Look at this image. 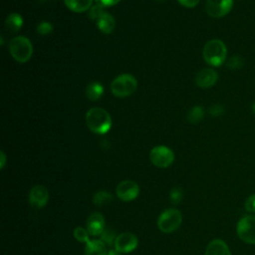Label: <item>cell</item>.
Listing matches in <instances>:
<instances>
[{
	"label": "cell",
	"mask_w": 255,
	"mask_h": 255,
	"mask_svg": "<svg viewBox=\"0 0 255 255\" xmlns=\"http://www.w3.org/2000/svg\"><path fill=\"white\" fill-rule=\"evenodd\" d=\"M86 124L93 132L104 134L112 128V119L106 110L92 108L86 114Z\"/></svg>",
	"instance_id": "obj_1"
},
{
	"label": "cell",
	"mask_w": 255,
	"mask_h": 255,
	"mask_svg": "<svg viewBox=\"0 0 255 255\" xmlns=\"http://www.w3.org/2000/svg\"><path fill=\"white\" fill-rule=\"evenodd\" d=\"M204 61L213 67H218L222 65L227 56V49L225 44L218 39H213L208 41L202 51Z\"/></svg>",
	"instance_id": "obj_2"
},
{
	"label": "cell",
	"mask_w": 255,
	"mask_h": 255,
	"mask_svg": "<svg viewBox=\"0 0 255 255\" xmlns=\"http://www.w3.org/2000/svg\"><path fill=\"white\" fill-rule=\"evenodd\" d=\"M11 56L19 63H26L33 54V46L30 40L24 36H16L9 42Z\"/></svg>",
	"instance_id": "obj_3"
},
{
	"label": "cell",
	"mask_w": 255,
	"mask_h": 255,
	"mask_svg": "<svg viewBox=\"0 0 255 255\" xmlns=\"http://www.w3.org/2000/svg\"><path fill=\"white\" fill-rule=\"evenodd\" d=\"M137 82L130 74H123L117 77L111 84L112 93L118 98H125L133 94L136 90Z\"/></svg>",
	"instance_id": "obj_4"
},
{
	"label": "cell",
	"mask_w": 255,
	"mask_h": 255,
	"mask_svg": "<svg viewBox=\"0 0 255 255\" xmlns=\"http://www.w3.org/2000/svg\"><path fill=\"white\" fill-rule=\"evenodd\" d=\"M181 221L182 215L180 211L175 208H169L159 215L157 227L163 233H171L180 226Z\"/></svg>",
	"instance_id": "obj_5"
},
{
	"label": "cell",
	"mask_w": 255,
	"mask_h": 255,
	"mask_svg": "<svg viewBox=\"0 0 255 255\" xmlns=\"http://www.w3.org/2000/svg\"><path fill=\"white\" fill-rule=\"evenodd\" d=\"M238 237L248 244H255V215H245L237 223Z\"/></svg>",
	"instance_id": "obj_6"
},
{
	"label": "cell",
	"mask_w": 255,
	"mask_h": 255,
	"mask_svg": "<svg viewBox=\"0 0 255 255\" xmlns=\"http://www.w3.org/2000/svg\"><path fill=\"white\" fill-rule=\"evenodd\" d=\"M149 159L157 167H168L174 160L173 151L164 145L154 146L149 152Z\"/></svg>",
	"instance_id": "obj_7"
},
{
	"label": "cell",
	"mask_w": 255,
	"mask_h": 255,
	"mask_svg": "<svg viewBox=\"0 0 255 255\" xmlns=\"http://www.w3.org/2000/svg\"><path fill=\"white\" fill-rule=\"evenodd\" d=\"M233 7V0H207L206 12L213 18H220L227 15Z\"/></svg>",
	"instance_id": "obj_8"
},
{
	"label": "cell",
	"mask_w": 255,
	"mask_h": 255,
	"mask_svg": "<svg viewBox=\"0 0 255 255\" xmlns=\"http://www.w3.org/2000/svg\"><path fill=\"white\" fill-rule=\"evenodd\" d=\"M116 192L121 200L128 202L137 197L139 193V187L137 183L132 180H124L118 184Z\"/></svg>",
	"instance_id": "obj_9"
},
{
	"label": "cell",
	"mask_w": 255,
	"mask_h": 255,
	"mask_svg": "<svg viewBox=\"0 0 255 255\" xmlns=\"http://www.w3.org/2000/svg\"><path fill=\"white\" fill-rule=\"evenodd\" d=\"M137 237L130 232H124L117 236L115 248L120 253H129L137 247Z\"/></svg>",
	"instance_id": "obj_10"
},
{
	"label": "cell",
	"mask_w": 255,
	"mask_h": 255,
	"mask_svg": "<svg viewBox=\"0 0 255 255\" xmlns=\"http://www.w3.org/2000/svg\"><path fill=\"white\" fill-rule=\"evenodd\" d=\"M49 200L48 189L43 185H35L29 192V203L34 208L44 207Z\"/></svg>",
	"instance_id": "obj_11"
},
{
	"label": "cell",
	"mask_w": 255,
	"mask_h": 255,
	"mask_svg": "<svg viewBox=\"0 0 255 255\" xmlns=\"http://www.w3.org/2000/svg\"><path fill=\"white\" fill-rule=\"evenodd\" d=\"M87 230L90 235L98 236L105 230V219L100 212L92 213L87 219Z\"/></svg>",
	"instance_id": "obj_12"
},
{
	"label": "cell",
	"mask_w": 255,
	"mask_h": 255,
	"mask_svg": "<svg viewBox=\"0 0 255 255\" xmlns=\"http://www.w3.org/2000/svg\"><path fill=\"white\" fill-rule=\"evenodd\" d=\"M218 79V74L215 70L207 68L199 71L195 77L196 85L200 88L212 87Z\"/></svg>",
	"instance_id": "obj_13"
},
{
	"label": "cell",
	"mask_w": 255,
	"mask_h": 255,
	"mask_svg": "<svg viewBox=\"0 0 255 255\" xmlns=\"http://www.w3.org/2000/svg\"><path fill=\"white\" fill-rule=\"evenodd\" d=\"M205 255H231V252L223 240L214 239L207 245Z\"/></svg>",
	"instance_id": "obj_14"
},
{
	"label": "cell",
	"mask_w": 255,
	"mask_h": 255,
	"mask_svg": "<svg viewBox=\"0 0 255 255\" xmlns=\"http://www.w3.org/2000/svg\"><path fill=\"white\" fill-rule=\"evenodd\" d=\"M85 255H108L105 242L99 239L90 240L86 243Z\"/></svg>",
	"instance_id": "obj_15"
},
{
	"label": "cell",
	"mask_w": 255,
	"mask_h": 255,
	"mask_svg": "<svg viewBox=\"0 0 255 255\" xmlns=\"http://www.w3.org/2000/svg\"><path fill=\"white\" fill-rule=\"evenodd\" d=\"M97 26L100 29L101 32L105 34H110L114 31L116 26L115 18L108 12H105L98 20H97Z\"/></svg>",
	"instance_id": "obj_16"
},
{
	"label": "cell",
	"mask_w": 255,
	"mask_h": 255,
	"mask_svg": "<svg viewBox=\"0 0 255 255\" xmlns=\"http://www.w3.org/2000/svg\"><path fill=\"white\" fill-rule=\"evenodd\" d=\"M23 25V18L18 13H11L5 20V27L8 32L14 34L18 32Z\"/></svg>",
	"instance_id": "obj_17"
},
{
	"label": "cell",
	"mask_w": 255,
	"mask_h": 255,
	"mask_svg": "<svg viewBox=\"0 0 255 255\" xmlns=\"http://www.w3.org/2000/svg\"><path fill=\"white\" fill-rule=\"evenodd\" d=\"M66 6L73 12H85L92 7L93 0H64Z\"/></svg>",
	"instance_id": "obj_18"
},
{
	"label": "cell",
	"mask_w": 255,
	"mask_h": 255,
	"mask_svg": "<svg viewBox=\"0 0 255 255\" xmlns=\"http://www.w3.org/2000/svg\"><path fill=\"white\" fill-rule=\"evenodd\" d=\"M104 92V87L99 82H92L86 88V96L91 101L99 100Z\"/></svg>",
	"instance_id": "obj_19"
},
{
	"label": "cell",
	"mask_w": 255,
	"mask_h": 255,
	"mask_svg": "<svg viewBox=\"0 0 255 255\" xmlns=\"http://www.w3.org/2000/svg\"><path fill=\"white\" fill-rule=\"evenodd\" d=\"M113 200V196L111 193L105 190H100L93 196V203L97 206H104L110 203Z\"/></svg>",
	"instance_id": "obj_20"
},
{
	"label": "cell",
	"mask_w": 255,
	"mask_h": 255,
	"mask_svg": "<svg viewBox=\"0 0 255 255\" xmlns=\"http://www.w3.org/2000/svg\"><path fill=\"white\" fill-rule=\"evenodd\" d=\"M204 117V110L200 106H195L189 110L187 114V120L191 124H196L200 122Z\"/></svg>",
	"instance_id": "obj_21"
},
{
	"label": "cell",
	"mask_w": 255,
	"mask_h": 255,
	"mask_svg": "<svg viewBox=\"0 0 255 255\" xmlns=\"http://www.w3.org/2000/svg\"><path fill=\"white\" fill-rule=\"evenodd\" d=\"M74 237L77 241L82 242V243H88L90 241L89 238V232L87 229L83 228V227H76L73 231Z\"/></svg>",
	"instance_id": "obj_22"
},
{
	"label": "cell",
	"mask_w": 255,
	"mask_h": 255,
	"mask_svg": "<svg viewBox=\"0 0 255 255\" xmlns=\"http://www.w3.org/2000/svg\"><path fill=\"white\" fill-rule=\"evenodd\" d=\"M116 233L114 230H112L111 228H105V230L103 231V233L101 234V239L102 241H104L105 243L109 244V245H112V244H115V241H116Z\"/></svg>",
	"instance_id": "obj_23"
},
{
	"label": "cell",
	"mask_w": 255,
	"mask_h": 255,
	"mask_svg": "<svg viewBox=\"0 0 255 255\" xmlns=\"http://www.w3.org/2000/svg\"><path fill=\"white\" fill-rule=\"evenodd\" d=\"M105 7L101 6L100 4H96L93 7H91L90 11H89V17L92 20H98L106 11L104 10Z\"/></svg>",
	"instance_id": "obj_24"
},
{
	"label": "cell",
	"mask_w": 255,
	"mask_h": 255,
	"mask_svg": "<svg viewBox=\"0 0 255 255\" xmlns=\"http://www.w3.org/2000/svg\"><path fill=\"white\" fill-rule=\"evenodd\" d=\"M227 66L231 70H238L243 66V60L240 56H233L227 61Z\"/></svg>",
	"instance_id": "obj_25"
},
{
	"label": "cell",
	"mask_w": 255,
	"mask_h": 255,
	"mask_svg": "<svg viewBox=\"0 0 255 255\" xmlns=\"http://www.w3.org/2000/svg\"><path fill=\"white\" fill-rule=\"evenodd\" d=\"M53 31V25L50 22H41L37 26V32L41 35H48Z\"/></svg>",
	"instance_id": "obj_26"
},
{
	"label": "cell",
	"mask_w": 255,
	"mask_h": 255,
	"mask_svg": "<svg viewBox=\"0 0 255 255\" xmlns=\"http://www.w3.org/2000/svg\"><path fill=\"white\" fill-rule=\"evenodd\" d=\"M182 198V190L178 187H175L170 192V201L172 204H177L181 201Z\"/></svg>",
	"instance_id": "obj_27"
},
{
	"label": "cell",
	"mask_w": 255,
	"mask_h": 255,
	"mask_svg": "<svg viewBox=\"0 0 255 255\" xmlns=\"http://www.w3.org/2000/svg\"><path fill=\"white\" fill-rule=\"evenodd\" d=\"M245 209L250 213H255V194L250 195L245 201Z\"/></svg>",
	"instance_id": "obj_28"
},
{
	"label": "cell",
	"mask_w": 255,
	"mask_h": 255,
	"mask_svg": "<svg viewBox=\"0 0 255 255\" xmlns=\"http://www.w3.org/2000/svg\"><path fill=\"white\" fill-rule=\"evenodd\" d=\"M224 113V107L221 105H213L209 108V114L213 117H219Z\"/></svg>",
	"instance_id": "obj_29"
},
{
	"label": "cell",
	"mask_w": 255,
	"mask_h": 255,
	"mask_svg": "<svg viewBox=\"0 0 255 255\" xmlns=\"http://www.w3.org/2000/svg\"><path fill=\"white\" fill-rule=\"evenodd\" d=\"M121 0H96L97 4H100L103 7H110L114 6L117 3H119Z\"/></svg>",
	"instance_id": "obj_30"
},
{
	"label": "cell",
	"mask_w": 255,
	"mask_h": 255,
	"mask_svg": "<svg viewBox=\"0 0 255 255\" xmlns=\"http://www.w3.org/2000/svg\"><path fill=\"white\" fill-rule=\"evenodd\" d=\"M178 2H179L181 5L185 6V7L192 8V7H195V6L198 4L199 0H178Z\"/></svg>",
	"instance_id": "obj_31"
},
{
	"label": "cell",
	"mask_w": 255,
	"mask_h": 255,
	"mask_svg": "<svg viewBox=\"0 0 255 255\" xmlns=\"http://www.w3.org/2000/svg\"><path fill=\"white\" fill-rule=\"evenodd\" d=\"M0 156H1V168H3L4 167V165H5V162H6V156H5V153L3 152V151H1L0 152Z\"/></svg>",
	"instance_id": "obj_32"
},
{
	"label": "cell",
	"mask_w": 255,
	"mask_h": 255,
	"mask_svg": "<svg viewBox=\"0 0 255 255\" xmlns=\"http://www.w3.org/2000/svg\"><path fill=\"white\" fill-rule=\"evenodd\" d=\"M120 254L121 253L119 251H117V250H110L108 252V255H120Z\"/></svg>",
	"instance_id": "obj_33"
},
{
	"label": "cell",
	"mask_w": 255,
	"mask_h": 255,
	"mask_svg": "<svg viewBox=\"0 0 255 255\" xmlns=\"http://www.w3.org/2000/svg\"><path fill=\"white\" fill-rule=\"evenodd\" d=\"M251 109H252V112L255 114V101L253 102V104H252V106H251Z\"/></svg>",
	"instance_id": "obj_34"
},
{
	"label": "cell",
	"mask_w": 255,
	"mask_h": 255,
	"mask_svg": "<svg viewBox=\"0 0 255 255\" xmlns=\"http://www.w3.org/2000/svg\"><path fill=\"white\" fill-rule=\"evenodd\" d=\"M155 1H157V2H162V1H165V0H155Z\"/></svg>",
	"instance_id": "obj_35"
}]
</instances>
